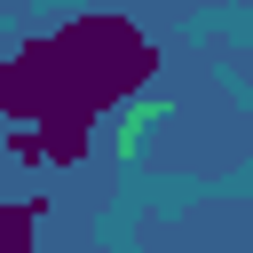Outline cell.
Segmentation results:
<instances>
[{
	"instance_id": "cell-2",
	"label": "cell",
	"mask_w": 253,
	"mask_h": 253,
	"mask_svg": "<svg viewBox=\"0 0 253 253\" xmlns=\"http://www.w3.org/2000/svg\"><path fill=\"white\" fill-rule=\"evenodd\" d=\"M40 213H47V198H16V206H0V253H32Z\"/></svg>"
},
{
	"instance_id": "cell-1",
	"label": "cell",
	"mask_w": 253,
	"mask_h": 253,
	"mask_svg": "<svg viewBox=\"0 0 253 253\" xmlns=\"http://www.w3.org/2000/svg\"><path fill=\"white\" fill-rule=\"evenodd\" d=\"M158 47L126 24V16H71L47 40H24L0 63V111L16 126H87L95 111L126 103L134 87H150Z\"/></svg>"
}]
</instances>
